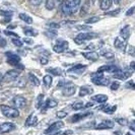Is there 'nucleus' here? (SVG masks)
<instances>
[{"label":"nucleus","instance_id":"aec40b11","mask_svg":"<svg viewBox=\"0 0 135 135\" xmlns=\"http://www.w3.org/2000/svg\"><path fill=\"white\" fill-rule=\"evenodd\" d=\"M23 33H25V35L27 36V37H35V36L38 35V32L35 31V28L30 27H23Z\"/></svg>","mask_w":135,"mask_h":135},{"label":"nucleus","instance_id":"13d9d810","mask_svg":"<svg viewBox=\"0 0 135 135\" xmlns=\"http://www.w3.org/2000/svg\"><path fill=\"white\" fill-rule=\"evenodd\" d=\"M116 135H121V132H115Z\"/></svg>","mask_w":135,"mask_h":135},{"label":"nucleus","instance_id":"f03ea898","mask_svg":"<svg viewBox=\"0 0 135 135\" xmlns=\"http://www.w3.org/2000/svg\"><path fill=\"white\" fill-rule=\"evenodd\" d=\"M0 110L2 112V114L7 117V118H17L20 116V111L17 109L13 108V107H9L6 105H1L0 106Z\"/></svg>","mask_w":135,"mask_h":135},{"label":"nucleus","instance_id":"f3484780","mask_svg":"<svg viewBox=\"0 0 135 135\" xmlns=\"http://www.w3.org/2000/svg\"><path fill=\"white\" fill-rule=\"evenodd\" d=\"M120 36H121V38H123L124 41L128 40L129 37H130V27L129 26H125V27H123L121 30V32H120Z\"/></svg>","mask_w":135,"mask_h":135},{"label":"nucleus","instance_id":"a878e982","mask_svg":"<svg viewBox=\"0 0 135 135\" xmlns=\"http://www.w3.org/2000/svg\"><path fill=\"white\" fill-rule=\"evenodd\" d=\"M112 5V0H101V9L108 10Z\"/></svg>","mask_w":135,"mask_h":135},{"label":"nucleus","instance_id":"0eeeda50","mask_svg":"<svg viewBox=\"0 0 135 135\" xmlns=\"http://www.w3.org/2000/svg\"><path fill=\"white\" fill-rule=\"evenodd\" d=\"M12 104H13V108L22 109L27 105V100L22 95H15L12 99Z\"/></svg>","mask_w":135,"mask_h":135},{"label":"nucleus","instance_id":"4468645a","mask_svg":"<svg viewBox=\"0 0 135 135\" xmlns=\"http://www.w3.org/2000/svg\"><path fill=\"white\" fill-rule=\"evenodd\" d=\"M81 54H82V56L84 58H86L88 60H90V61H98L99 57H100V55L98 54V53L93 52V51H90V52H83Z\"/></svg>","mask_w":135,"mask_h":135},{"label":"nucleus","instance_id":"9d476101","mask_svg":"<svg viewBox=\"0 0 135 135\" xmlns=\"http://www.w3.org/2000/svg\"><path fill=\"white\" fill-rule=\"evenodd\" d=\"M76 91V86L72 83H68L66 86L62 88V94L64 97H71L73 95Z\"/></svg>","mask_w":135,"mask_h":135},{"label":"nucleus","instance_id":"ddd939ff","mask_svg":"<svg viewBox=\"0 0 135 135\" xmlns=\"http://www.w3.org/2000/svg\"><path fill=\"white\" fill-rule=\"evenodd\" d=\"M44 107L42 109V112L43 113H45V111L47 110V109H51V108H55V107H57V105H58V103L55 101V100H52V99H48L46 102H44Z\"/></svg>","mask_w":135,"mask_h":135},{"label":"nucleus","instance_id":"39448f33","mask_svg":"<svg viewBox=\"0 0 135 135\" xmlns=\"http://www.w3.org/2000/svg\"><path fill=\"white\" fill-rule=\"evenodd\" d=\"M97 36H98V35L94 34V33H80V34H78L75 37L74 42L76 44H78V45H81L83 42L91 40V39L95 38Z\"/></svg>","mask_w":135,"mask_h":135},{"label":"nucleus","instance_id":"4c0bfd02","mask_svg":"<svg viewBox=\"0 0 135 135\" xmlns=\"http://www.w3.org/2000/svg\"><path fill=\"white\" fill-rule=\"evenodd\" d=\"M45 1L46 0H30V3L32 5H34V6H38V5L42 4L43 2H45Z\"/></svg>","mask_w":135,"mask_h":135},{"label":"nucleus","instance_id":"4be33fe9","mask_svg":"<svg viewBox=\"0 0 135 135\" xmlns=\"http://www.w3.org/2000/svg\"><path fill=\"white\" fill-rule=\"evenodd\" d=\"M86 68V66L85 65H81V64H78V65H75V66H73V67H71L69 70H68V72L70 73V72H82L84 69Z\"/></svg>","mask_w":135,"mask_h":135},{"label":"nucleus","instance_id":"bb28decb","mask_svg":"<svg viewBox=\"0 0 135 135\" xmlns=\"http://www.w3.org/2000/svg\"><path fill=\"white\" fill-rule=\"evenodd\" d=\"M114 46L117 49H119V50H124V48H125V45H124L123 41H121L119 38L115 39V41H114Z\"/></svg>","mask_w":135,"mask_h":135},{"label":"nucleus","instance_id":"de8ad7c7","mask_svg":"<svg viewBox=\"0 0 135 135\" xmlns=\"http://www.w3.org/2000/svg\"><path fill=\"white\" fill-rule=\"evenodd\" d=\"M40 61H41V64H42V65H46V64L48 63L47 58H41Z\"/></svg>","mask_w":135,"mask_h":135},{"label":"nucleus","instance_id":"412c9836","mask_svg":"<svg viewBox=\"0 0 135 135\" xmlns=\"http://www.w3.org/2000/svg\"><path fill=\"white\" fill-rule=\"evenodd\" d=\"M52 82H53V78H52V75H45L44 77H43V83H44V85L46 86V88H50L51 86V84H52Z\"/></svg>","mask_w":135,"mask_h":135},{"label":"nucleus","instance_id":"5701e85b","mask_svg":"<svg viewBox=\"0 0 135 135\" xmlns=\"http://www.w3.org/2000/svg\"><path fill=\"white\" fill-rule=\"evenodd\" d=\"M18 17H20L22 21L27 22V23H28V25H32V23H33V18H32L30 15H27V13H20Z\"/></svg>","mask_w":135,"mask_h":135},{"label":"nucleus","instance_id":"9b49d317","mask_svg":"<svg viewBox=\"0 0 135 135\" xmlns=\"http://www.w3.org/2000/svg\"><path fill=\"white\" fill-rule=\"evenodd\" d=\"M64 126V122L63 121H57L53 123V124H51L50 126H49V128L46 129L45 130V133H53V132H56V131H58L59 129H61L62 127Z\"/></svg>","mask_w":135,"mask_h":135},{"label":"nucleus","instance_id":"49530a36","mask_svg":"<svg viewBox=\"0 0 135 135\" xmlns=\"http://www.w3.org/2000/svg\"><path fill=\"white\" fill-rule=\"evenodd\" d=\"M133 12H134V6H132L130 9H129L128 11L126 12V15H127V16H130V15H132V14H133Z\"/></svg>","mask_w":135,"mask_h":135},{"label":"nucleus","instance_id":"603ef678","mask_svg":"<svg viewBox=\"0 0 135 135\" xmlns=\"http://www.w3.org/2000/svg\"><path fill=\"white\" fill-rule=\"evenodd\" d=\"M130 129H131L132 131H135V128H134V121L131 122V124H130Z\"/></svg>","mask_w":135,"mask_h":135},{"label":"nucleus","instance_id":"8fccbe9b","mask_svg":"<svg viewBox=\"0 0 135 135\" xmlns=\"http://www.w3.org/2000/svg\"><path fill=\"white\" fill-rule=\"evenodd\" d=\"M5 45H6V41H5V40L0 41V46H1V47H4Z\"/></svg>","mask_w":135,"mask_h":135},{"label":"nucleus","instance_id":"4d7b16f0","mask_svg":"<svg viewBox=\"0 0 135 135\" xmlns=\"http://www.w3.org/2000/svg\"><path fill=\"white\" fill-rule=\"evenodd\" d=\"M2 81H3V75L0 73V83H1Z\"/></svg>","mask_w":135,"mask_h":135},{"label":"nucleus","instance_id":"393cba45","mask_svg":"<svg viewBox=\"0 0 135 135\" xmlns=\"http://www.w3.org/2000/svg\"><path fill=\"white\" fill-rule=\"evenodd\" d=\"M28 80L31 81L35 86H39L41 83L40 80H39V78H38L36 75L33 74V73H30V74H28Z\"/></svg>","mask_w":135,"mask_h":135},{"label":"nucleus","instance_id":"20e7f679","mask_svg":"<svg viewBox=\"0 0 135 135\" xmlns=\"http://www.w3.org/2000/svg\"><path fill=\"white\" fill-rule=\"evenodd\" d=\"M91 81L95 84H97V85H108L109 83H110V79L107 78V77H105L100 72L91 74Z\"/></svg>","mask_w":135,"mask_h":135},{"label":"nucleus","instance_id":"a19ab883","mask_svg":"<svg viewBox=\"0 0 135 135\" xmlns=\"http://www.w3.org/2000/svg\"><path fill=\"white\" fill-rule=\"evenodd\" d=\"M77 30H81V31H88V30H91V27H89V26H77L76 27Z\"/></svg>","mask_w":135,"mask_h":135},{"label":"nucleus","instance_id":"bf43d9fd","mask_svg":"<svg viewBox=\"0 0 135 135\" xmlns=\"http://www.w3.org/2000/svg\"><path fill=\"white\" fill-rule=\"evenodd\" d=\"M127 135H132V134H130V133H127Z\"/></svg>","mask_w":135,"mask_h":135},{"label":"nucleus","instance_id":"dca6fc26","mask_svg":"<svg viewBox=\"0 0 135 135\" xmlns=\"http://www.w3.org/2000/svg\"><path fill=\"white\" fill-rule=\"evenodd\" d=\"M47 72H49L51 75H54V76H63L64 75V71L61 69V68H48Z\"/></svg>","mask_w":135,"mask_h":135},{"label":"nucleus","instance_id":"72a5a7b5","mask_svg":"<svg viewBox=\"0 0 135 135\" xmlns=\"http://www.w3.org/2000/svg\"><path fill=\"white\" fill-rule=\"evenodd\" d=\"M118 124H120V125H122V126H127L129 124V122L127 119H125V118H117L115 120Z\"/></svg>","mask_w":135,"mask_h":135},{"label":"nucleus","instance_id":"c03bdc74","mask_svg":"<svg viewBox=\"0 0 135 135\" xmlns=\"http://www.w3.org/2000/svg\"><path fill=\"white\" fill-rule=\"evenodd\" d=\"M4 34L7 35V36H14L15 38H18V35L15 34V33H12V32H8V31H4Z\"/></svg>","mask_w":135,"mask_h":135},{"label":"nucleus","instance_id":"f8f14e48","mask_svg":"<svg viewBox=\"0 0 135 135\" xmlns=\"http://www.w3.org/2000/svg\"><path fill=\"white\" fill-rule=\"evenodd\" d=\"M15 129V125L10 122H4L0 124V133H8Z\"/></svg>","mask_w":135,"mask_h":135},{"label":"nucleus","instance_id":"a211bd4d","mask_svg":"<svg viewBox=\"0 0 135 135\" xmlns=\"http://www.w3.org/2000/svg\"><path fill=\"white\" fill-rule=\"evenodd\" d=\"M90 94H93V88L89 85H83L79 89V95L80 97H84V95H90Z\"/></svg>","mask_w":135,"mask_h":135},{"label":"nucleus","instance_id":"2eb2a0df","mask_svg":"<svg viewBox=\"0 0 135 135\" xmlns=\"http://www.w3.org/2000/svg\"><path fill=\"white\" fill-rule=\"evenodd\" d=\"M91 100L93 101H95V103H99V104H105L106 102L108 101V97L106 95H93L91 97Z\"/></svg>","mask_w":135,"mask_h":135},{"label":"nucleus","instance_id":"79ce46f5","mask_svg":"<svg viewBox=\"0 0 135 135\" xmlns=\"http://www.w3.org/2000/svg\"><path fill=\"white\" fill-rule=\"evenodd\" d=\"M73 133V131L72 130H66V131H62V132H58V133H56L54 135H70Z\"/></svg>","mask_w":135,"mask_h":135},{"label":"nucleus","instance_id":"1a4fd4ad","mask_svg":"<svg viewBox=\"0 0 135 135\" xmlns=\"http://www.w3.org/2000/svg\"><path fill=\"white\" fill-rule=\"evenodd\" d=\"M115 126V122L111 120H104L99 125H97L95 128L97 130H106V129H112Z\"/></svg>","mask_w":135,"mask_h":135},{"label":"nucleus","instance_id":"b1692460","mask_svg":"<svg viewBox=\"0 0 135 135\" xmlns=\"http://www.w3.org/2000/svg\"><path fill=\"white\" fill-rule=\"evenodd\" d=\"M37 120H38L37 117L32 114L31 116H28V118L27 119V121H26V126H27V127L33 126V125H35V124L37 123Z\"/></svg>","mask_w":135,"mask_h":135},{"label":"nucleus","instance_id":"09e8293b","mask_svg":"<svg viewBox=\"0 0 135 135\" xmlns=\"http://www.w3.org/2000/svg\"><path fill=\"white\" fill-rule=\"evenodd\" d=\"M88 49H89V50H94V49H95V44H89L88 46Z\"/></svg>","mask_w":135,"mask_h":135},{"label":"nucleus","instance_id":"864d4df0","mask_svg":"<svg viewBox=\"0 0 135 135\" xmlns=\"http://www.w3.org/2000/svg\"><path fill=\"white\" fill-rule=\"evenodd\" d=\"M134 65H135L134 61H133V62H131V64H130V68H131V70H132V71L134 70Z\"/></svg>","mask_w":135,"mask_h":135},{"label":"nucleus","instance_id":"ea45409f","mask_svg":"<svg viewBox=\"0 0 135 135\" xmlns=\"http://www.w3.org/2000/svg\"><path fill=\"white\" fill-rule=\"evenodd\" d=\"M56 116H57L59 119H63V118H65V117L67 116V113H66L65 111H58Z\"/></svg>","mask_w":135,"mask_h":135},{"label":"nucleus","instance_id":"473e14b6","mask_svg":"<svg viewBox=\"0 0 135 135\" xmlns=\"http://www.w3.org/2000/svg\"><path fill=\"white\" fill-rule=\"evenodd\" d=\"M11 42H12V44H13L14 46H16V47H22L23 46L22 41L20 40V39H18V38H12Z\"/></svg>","mask_w":135,"mask_h":135},{"label":"nucleus","instance_id":"cd10ccee","mask_svg":"<svg viewBox=\"0 0 135 135\" xmlns=\"http://www.w3.org/2000/svg\"><path fill=\"white\" fill-rule=\"evenodd\" d=\"M43 104H44V95L41 94V95H39L38 98H37V101H36V108L37 109L42 108Z\"/></svg>","mask_w":135,"mask_h":135},{"label":"nucleus","instance_id":"c756f323","mask_svg":"<svg viewBox=\"0 0 135 135\" xmlns=\"http://www.w3.org/2000/svg\"><path fill=\"white\" fill-rule=\"evenodd\" d=\"M45 3H46V8H47L48 10H52V9H54L55 7V0H46L45 1Z\"/></svg>","mask_w":135,"mask_h":135},{"label":"nucleus","instance_id":"c9c22d12","mask_svg":"<svg viewBox=\"0 0 135 135\" xmlns=\"http://www.w3.org/2000/svg\"><path fill=\"white\" fill-rule=\"evenodd\" d=\"M45 35L46 36H48L49 38H54V36H56L57 35V32H56V30H52V28H50V30H48V31H46L45 32Z\"/></svg>","mask_w":135,"mask_h":135},{"label":"nucleus","instance_id":"f704fd0d","mask_svg":"<svg viewBox=\"0 0 135 135\" xmlns=\"http://www.w3.org/2000/svg\"><path fill=\"white\" fill-rule=\"evenodd\" d=\"M116 109H117V107H116V106H113L112 108H111V107H106V108L103 110V112H104V113H106V114L111 115V114H113V113L115 112Z\"/></svg>","mask_w":135,"mask_h":135},{"label":"nucleus","instance_id":"6e6d98bb","mask_svg":"<svg viewBox=\"0 0 135 135\" xmlns=\"http://www.w3.org/2000/svg\"><path fill=\"white\" fill-rule=\"evenodd\" d=\"M112 1H113V2H114V3H116V4H119V3H120V1H121V0H112Z\"/></svg>","mask_w":135,"mask_h":135},{"label":"nucleus","instance_id":"6ab92c4d","mask_svg":"<svg viewBox=\"0 0 135 135\" xmlns=\"http://www.w3.org/2000/svg\"><path fill=\"white\" fill-rule=\"evenodd\" d=\"M88 115H90V113H83V114H75L71 117V119L69 120L70 122H72V123H75V122H78L79 120L81 119H83V118H85V117H88Z\"/></svg>","mask_w":135,"mask_h":135},{"label":"nucleus","instance_id":"7ed1b4c3","mask_svg":"<svg viewBox=\"0 0 135 135\" xmlns=\"http://www.w3.org/2000/svg\"><path fill=\"white\" fill-rule=\"evenodd\" d=\"M5 55H6V57H7V62H8V64L13 65V66L18 68V69H23V66L20 64V56H17L16 54H13V53H11V52H7V53H5Z\"/></svg>","mask_w":135,"mask_h":135},{"label":"nucleus","instance_id":"3c124183","mask_svg":"<svg viewBox=\"0 0 135 135\" xmlns=\"http://www.w3.org/2000/svg\"><path fill=\"white\" fill-rule=\"evenodd\" d=\"M25 42H27V44H33L34 43V41L32 40V39H27V38L25 39Z\"/></svg>","mask_w":135,"mask_h":135},{"label":"nucleus","instance_id":"2f4dec72","mask_svg":"<svg viewBox=\"0 0 135 135\" xmlns=\"http://www.w3.org/2000/svg\"><path fill=\"white\" fill-rule=\"evenodd\" d=\"M100 21V17L99 16H93V17H89L88 20H85V25H90V23H95Z\"/></svg>","mask_w":135,"mask_h":135},{"label":"nucleus","instance_id":"a18cd8bd","mask_svg":"<svg viewBox=\"0 0 135 135\" xmlns=\"http://www.w3.org/2000/svg\"><path fill=\"white\" fill-rule=\"evenodd\" d=\"M120 12V9H116L114 11H111V12H107V15H116L117 13H119Z\"/></svg>","mask_w":135,"mask_h":135},{"label":"nucleus","instance_id":"6e6552de","mask_svg":"<svg viewBox=\"0 0 135 135\" xmlns=\"http://www.w3.org/2000/svg\"><path fill=\"white\" fill-rule=\"evenodd\" d=\"M20 74V71L18 70H9L7 71L5 74L3 75V80L6 82H10V81L15 80Z\"/></svg>","mask_w":135,"mask_h":135},{"label":"nucleus","instance_id":"58836bf2","mask_svg":"<svg viewBox=\"0 0 135 135\" xmlns=\"http://www.w3.org/2000/svg\"><path fill=\"white\" fill-rule=\"evenodd\" d=\"M48 27H50V28H52V30H57V28H59L61 27V25L60 23H57V22H50L48 25Z\"/></svg>","mask_w":135,"mask_h":135},{"label":"nucleus","instance_id":"c85d7f7f","mask_svg":"<svg viewBox=\"0 0 135 135\" xmlns=\"http://www.w3.org/2000/svg\"><path fill=\"white\" fill-rule=\"evenodd\" d=\"M101 55L102 56H104L105 58H107V59L114 58V53H113V52H111V51H108V50H103Z\"/></svg>","mask_w":135,"mask_h":135},{"label":"nucleus","instance_id":"e433bc0d","mask_svg":"<svg viewBox=\"0 0 135 135\" xmlns=\"http://www.w3.org/2000/svg\"><path fill=\"white\" fill-rule=\"evenodd\" d=\"M120 86V83L118 82V81H114V82H112L111 84H110V88L112 89V90H117L118 88Z\"/></svg>","mask_w":135,"mask_h":135},{"label":"nucleus","instance_id":"37998d69","mask_svg":"<svg viewBox=\"0 0 135 135\" xmlns=\"http://www.w3.org/2000/svg\"><path fill=\"white\" fill-rule=\"evenodd\" d=\"M0 14L5 16V17H10L12 15V12L11 11H3V10H0Z\"/></svg>","mask_w":135,"mask_h":135},{"label":"nucleus","instance_id":"7c9ffc66","mask_svg":"<svg viewBox=\"0 0 135 135\" xmlns=\"http://www.w3.org/2000/svg\"><path fill=\"white\" fill-rule=\"evenodd\" d=\"M72 109L73 110H81V109H83L84 108V105H83V103L82 102H75V103H73L72 104Z\"/></svg>","mask_w":135,"mask_h":135},{"label":"nucleus","instance_id":"5fc2aeb1","mask_svg":"<svg viewBox=\"0 0 135 135\" xmlns=\"http://www.w3.org/2000/svg\"><path fill=\"white\" fill-rule=\"evenodd\" d=\"M91 106H94V103H88L84 106V108H88V107H91Z\"/></svg>","mask_w":135,"mask_h":135},{"label":"nucleus","instance_id":"423d86ee","mask_svg":"<svg viewBox=\"0 0 135 135\" xmlns=\"http://www.w3.org/2000/svg\"><path fill=\"white\" fill-rule=\"evenodd\" d=\"M68 48V42L64 40H58L57 43L53 46V50L56 53H63L67 50Z\"/></svg>","mask_w":135,"mask_h":135},{"label":"nucleus","instance_id":"f257e3e1","mask_svg":"<svg viewBox=\"0 0 135 135\" xmlns=\"http://www.w3.org/2000/svg\"><path fill=\"white\" fill-rule=\"evenodd\" d=\"M80 6V0H64L61 3V11L65 15L75 13Z\"/></svg>","mask_w":135,"mask_h":135}]
</instances>
